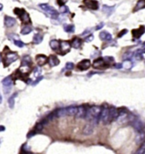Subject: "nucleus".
<instances>
[{
	"label": "nucleus",
	"mask_w": 145,
	"mask_h": 154,
	"mask_svg": "<svg viewBox=\"0 0 145 154\" xmlns=\"http://www.w3.org/2000/svg\"><path fill=\"white\" fill-rule=\"evenodd\" d=\"M50 46L53 50H57L60 47V42L58 40L53 39L50 42Z\"/></svg>",
	"instance_id": "5701e85b"
},
{
	"label": "nucleus",
	"mask_w": 145,
	"mask_h": 154,
	"mask_svg": "<svg viewBox=\"0 0 145 154\" xmlns=\"http://www.w3.org/2000/svg\"><path fill=\"white\" fill-rule=\"evenodd\" d=\"M90 66H91V60H87V59L81 60V61L79 62V64L77 65V67H78L79 70H81V71H85V70L90 68Z\"/></svg>",
	"instance_id": "423d86ee"
},
{
	"label": "nucleus",
	"mask_w": 145,
	"mask_h": 154,
	"mask_svg": "<svg viewBox=\"0 0 145 154\" xmlns=\"http://www.w3.org/2000/svg\"><path fill=\"white\" fill-rule=\"evenodd\" d=\"M67 1H68V0H57L56 3H57L58 5L62 6V5H65V4H66Z\"/></svg>",
	"instance_id": "ea45409f"
},
{
	"label": "nucleus",
	"mask_w": 145,
	"mask_h": 154,
	"mask_svg": "<svg viewBox=\"0 0 145 154\" xmlns=\"http://www.w3.org/2000/svg\"><path fill=\"white\" fill-rule=\"evenodd\" d=\"M17 58H18V56L16 53H14V52L9 53L7 54V56H6L5 60H4V66H7L9 65H10L12 62L15 61V60H17Z\"/></svg>",
	"instance_id": "f03ea898"
},
{
	"label": "nucleus",
	"mask_w": 145,
	"mask_h": 154,
	"mask_svg": "<svg viewBox=\"0 0 145 154\" xmlns=\"http://www.w3.org/2000/svg\"><path fill=\"white\" fill-rule=\"evenodd\" d=\"M12 77L11 76H8L2 81V83L4 86H7V85H12Z\"/></svg>",
	"instance_id": "cd10ccee"
},
{
	"label": "nucleus",
	"mask_w": 145,
	"mask_h": 154,
	"mask_svg": "<svg viewBox=\"0 0 145 154\" xmlns=\"http://www.w3.org/2000/svg\"><path fill=\"white\" fill-rule=\"evenodd\" d=\"M67 110V116H73L77 113V111H78V107H66Z\"/></svg>",
	"instance_id": "6ab92c4d"
},
{
	"label": "nucleus",
	"mask_w": 145,
	"mask_h": 154,
	"mask_svg": "<svg viewBox=\"0 0 145 154\" xmlns=\"http://www.w3.org/2000/svg\"><path fill=\"white\" fill-rule=\"evenodd\" d=\"M1 144H2V139H0V146H1Z\"/></svg>",
	"instance_id": "603ef678"
},
{
	"label": "nucleus",
	"mask_w": 145,
	"mask_h": 154,
	"mask_svg": "<svg viewBox=\"0 0 145 154\" xmlns=\"http://www.w3.org/2000/svg\"><path fill=\"white\" fill-rule=\"evenodd\" d=\"M36 133H37V131H32V132H30V133L27 134V138H31L32 136L35 135V134H36Z\"/></svg>",
	"instance_id": "a18cd8bd"
},
{
	"label": "nucleus",
	"mask_w": 145,
	"mask_h": 154,
	"mask_svg": "<svg viewBox=\"0 0 145 154\" xmlns=\"http://www.w3.org/2000/svg\"><path fill=\"white\" fill-rule=\"evenodd\" d=\"M44 125L40 122V123H38V124H36V126H35V130H36L37 132H38V131H40V130H42L44 129Z\"/></svg>",
	"instance_id": "72a5a7b5"
},
{
	"label": "nucleus",
	"mask_w": 145,
	"mask_h": 154,
	"mask_svg": "<svg viewBox=\"0 0 145 154\" xmlns=\"http://www.w3.org/2000/svg\"><path fill=\"white\" fill-rule=\"evenodd\" d=\"M119 111L115 107H110L108 109V123H110L113 120L116 119L118 118Z\"/></svg>",
	"instance_id": "39448f33"
},
{
	"label": "nucleus",
	"mask_w": 145,
	"mask_h": 154,
	"mask_svg": "<svg viewBox=\"0 0 145 154\" xmlns=\"http://www.w3.org/2000/svg\"><path fill=\"white\" fill-rule=\"evenodd\" d=\"M137 153H138V154L145 153V140H144V141H143V143H142L140 148H139V150H138L137 152Z\"/></svg>",
	"instance_id": "2f4dec72"
},
{
	"label": "nucleus",
	"mask_w": 145,
	"mask_h": 154,
	"mask_svg": "<svg viewBox=\"0 0 145 154\" xmlns=\"http://www.w3.org/2000/svg\"><path fill=\"white\" fill-rule=\"evenodd\" d=\"M4 130H5V127L3 126V125H0V132H3Z\"/></svg>",
	"instance_id": "de8ad7c7"
},
{
	"label": "nucleus",
	"mask_w": 145,
	"mask_h": 154,
	"mask_svg": "<svg viewBox=\"0 0 145 154\" xmlns=\"http://www.w3.org/2000/svg\"><path fill=\"white\" fill-rule=\"evenodd\" d=\"M145 9V0H139L137 4H136V7L134 8L133 11L134 12H137L138 10H140V9Z\"/></svg>",
	"instance_id": "412c9836"
},
{
	"label": "nucleus",
	"mask_w": 145,
	"mask_h": 154,
	"mask_svg": "<svg viewBox=\"0 0 145 154\" xmlns=\"http://www.w3.org/2000/svg\"><path fill=\"white\" fill-rule=\"evenodd\" d=\"M144 140H145V133L143 132V131L138 132V134L136 136V143L141 144V143H143Z\"/></svg>",
	"instance_id": "aec40b11"
},
{
	"label": "nucleus",
	"mask_w": 145,
	"mask_h": 154,
	"mask_svg": "<svg viewBox=\"0 0 145 154\" xmlns=\"http://www.w3.org/2000/svg\"><path fill=\"white\" fill-rule=\"evenodd\" d=\"M138 52H140L141 54H145V48H144V49H143V50H138Z\"/></svg>",
	"instance_id": "09e8293b"
},
{
	"label": "nucleus",
	"mask_w": 145,
	"mask_h": 154,
	"mask_svg": "<svg viewBox=\"0 0 145 154\" xmlns=\"http://www.w3.org/2000/svg\"><path fill=\"white\" fill-rule=\"evenodd\" d=\"M114 66L116 69H120V68H122V63H116L114 65Z\"/></svg>",
	"instance_id": "c03bdc74"
},
{
	"label": "nucleus",
	"mask_w": 145,
	"mask_h": 154,
	"mask_svg": "<svg viewBox=\"0 0 145 154\" xmlns=\"http://www.w3.org/2000/svg\"><path fill=\"white\" fill-rule=\"evenodd\" d=\"M36 61L39 66H43L48 62V58L44 54H38L36 57Z\"/></svg>",
	"instance_id": "9b49d317"
},
{
	"label": "nucleus",
	"mask_w": 145,
	"mask_h": 154,
	"mask_svg": "<svg viewBox=\"0 0 145 154\" xmlns=\"http://www.w3.org/2000/svg\"><path fill=\"white\" fill-rule=\"evenodd\" d=\"M132 66H133V63L131 60H130L129 59L127 60H125L123 63H122V67L125 69H126V70H130L132 68Z\"/></svg>",
	"instance_id": "4be33fe9"
},
{
	"label": "nucleus",
	"mask_w": 145,
	"mask_h": 154,
	"mask_svg": "<svg viewBox=\"0 0 145 154\" xmlns=\"http://www.w3.org/2000/svg\"><path fill=\"white\" fill-rule=\"evenodd\" d=\"M99 38L103 41H111L112 40V35L108 33V32H101L99 34Z\"/></svg>",
	"instance_id": "4468645a"
},
{
	"label": "nucleus",
	"mask_w": 145,
	"mask_h": 154,
	"mask_svg": "<svg viewBox=\"0 0 145 154\" xmlns=\"http://www.w3.org/2000/svg\"><path fill=\"white\" fill-rule=\"evenodd\" d=\"M132 126L135 130H136L137 132H140V131H143L144 124L143 123V121L140 119H132Z\"/></svg>",
	"instance_id": "1a4fd4ad"
},
{
	"label": "nucleus",
	"mask_w": 145,
	"mask_h": 154,
	"mask_svg": "<svg viewBox=\"0 0 145 154\" xmlns=\"http://www.w3.org/2000/svg\"><path fill=\"white\" fill-rule=\"evenodd\" d=\"M86 108L83 106H80L78 107V111H77V113L75 114V117L77 118H85V115H86Z\"/></svg>",
	"instance_id": "f8f14e48"
},
{
	"label": "nucleus",
	"mask_w": 145,
	"mask_h": 154,
	"mask_svg": "<svg viewBox=\"0 0 145 154\" xmlns=\"http://www.w3.org/2000/svg\"><path fill=\"white\" fill-rule=\"evenodd\" d=\"M114 10V6H108V5H103L102 6V12L104 13L109 16V15H111L113 14V12Z\"/></svg>",
	"instance_id": "2eb2a0df"
},
{
	"label": "nucleus",
	"mask_w": 145,
	"mask_h": 154,
	"mask_svg": "<svg viewBox=\"0 0 145 154\" xmlns=\"http://www.w3.org/2000/svg\"><path fill=\"white\" fill-rule=\"evenodd\" d=\"M12 89V85H7V86H4V92L5 95L9 94V92H10Z\"/></svg>",
	"instance_id": "f704fd0d"
},
{
	"label": "nucleus",
	"mask_w": 145,
	"mask_h": 154,
	"mask_svg": "<svg viewBox=\"0 0 145 154\" xmlns=\"http://www.w3.org/2000/svg\"><path fill=\"white\" fill-rule=\"evenodd\" d=\"M20 19H21V21L23 22V23H29L30 22V18H29V15L26 13V11H24L22 14L20 15Z\"/></svg>",
	"instance_id": "a878e982"
},
{
	"label": "nucleus",
	"mask_w": 145,
	"mask_h": 154,
	"mask_svg": "<svg viewBox=\"0 0 145 154\" xmlns=\"http://www.w3.org/2000/svg\"><path fill=\"white\" fill-rule=\"evenodd\" d=\"M43 41V37L41 36L40 34H34V36H33V42L34 44H40L41 42Z\"/></svg>",
	"instance_id": "bb28decb"
},
{
	"label": "nucleus",
	"mask_w": 145,
	"mask_h": 154,
	"mask_svg": "<svg viewBox=\"0 0 145 154\" xmlns=\"http://www.w3.org/2000/svg\"><path fill=\"white\" fill-rule=\"evenodd\" d=\"M73 67H74V64L73 62H67L66 64V69L67 70H72L73 69Z\"/></svg>",
	"instance_id": "4c0bfd02"
},
{
	"label": "nucleus",
	"mask_w": 145,
	"mask_h": 154,
	"mask_svg": "<svg viewBox=\"0 0 145 154\" xmlns=\"http://www.w3.org/2000/svg\"><path fill=\"white\" fill-rule=\"evenodd\" d=\"M17 96V93H15L14 95H11L10 97L9 98L8 100V103H9V107L10 109H13L15 107V98Z\"/></svg>",
	"instance_id": "393cba45"
},
{
	"label": "nucleus",
	"mask_w": 145,
	"mask_h": 154,
	"mask_svg": "<svg viewBox=\"0 0 145 154\" xmlns=\"http://www.w3.org/2000/svg\"><path fill=\"white\" fill-rule=\"evenodd\" d=\"M93 39H94V36L93 35H90V36L85 38V42H91Z\"/></svg>",
	"instance_id": "79ce46f5"
},
{
	"label": "nucleus",
	"mask_w": 145,
	"mask_h": 154,
	"mask_svg": "<svg viewBox=\"0 0 145 154\" xmlns=\"http://www.w3.org/2000/svg\"><path fill=\"white\" fill-rule=\"evenodd\" d=\"M83 3L87 8L92 9V10H96L98 9V2L96 0H83Z\"/></svg>",
	"instance_id": "7ed1b4c3"
},
{
	"label": "nucleus",
	"mask_w": 145,
	"mask_h": 154,
	"mask_svg": "<svg viewBox=\"0 0 145 154\" xmlns=\"http://www.w3.org/2000/svg\"><path fill=\"white\" fill-rule=\"evenodd\" d=\"M31 63H32L31 57L28 56H26L23 57V59H22L21 66H30Z\"/></svg>",
	"instance_id": "b1692460"
},
{
	"label": "nucleus",
	"mask_w": 145,
	"mask_h": 154,
	"mask_svg": "<svg viewBox=\"0 0 145 154\" xmlns=\"http://www.w3.org/2000/svg\"><path fill=\"white\" fill-rule=\"evenodd\" d=\"M131 56H132V53L131 52H125V54L123 56V58L125 60H127V59H130Z\"/></svg>",
	"instance_id": "58836bf2"
},
{
	"label": "nucleus",
	"mask_w": 145,
	"mask_h": 154,
	"mask_svg": "<svg viewBox=\"0 0 145 154\" xmlns=\"http://www.w3.org/2000/svg\"><path fill=\"white\" fill-rule=\"evenodd\" d=\"M100 120L104 124H108V108L107 107L102 108L101 115H100Z\"/></svg>",
	"instance_id": "0eeeda50"
},
{
	"label": "nucleus",
	"mask_w": 145,
	"mask_h": 154,
	"mask_svg": "<svg viewBox=\"0 0 145 154\" xmlns=\"http://www.w3.org/2000/svg\"><path fill=\"white\" fill-rule=\"evenodd\" d=\"M25 10L23 9H19V8H15V9H14V13L15 15H17L18 16H20V15L22 14V13H23Z\"/></svg>",
	"instance_id": "473e14b6"
},
{
	"label": "nucleus",
	"mask_w": 145,
	"mask_h": 154,
	"mask_svg": "<svg viewBox=\"0 0 145 154\" xmlns=\"http://www.w3.org/2000/svg\"><path fill=\"white\" fill-rule=\"evenodd\" d=\"M3 8H4V6H3V4H0V11L2 10Z\"/></svg>",
	"instance_id": "8fccbe9b"
},
{
	"label": "nucleus",
	"mask_w": 145,
	"mask_h": 154,
	"mask_svg": "<svg viewBox=\"0 0 145 154\" xmlns=\"http://www.w3.org/2000/svg\"><path fill=\"white\" fill-rule=\"evenodd\" d=\"M103 60H104V62L106 64H108V65H109L110 63H113L114 61V57H111V56H105Z\"/></svg>",
	"instance_id": "7c9ffc66"
},
{
	"label": "nucleus",
	"mask_w": 145,
	"mask_h": 154,
	"mask_svg": "<svg viewBox=\"0 0 145 154\" xmlns=\"http://www.w3.org/2000/svg\"><path fill=\"white\" fill-rule=\"evenodd\" d=\"M48 60H49V64L50 66H56L60 64V60L56 56H50Z\"/></svg>",
	"instance_id": "dca6fc26"
},
{
	"label": "nucleus",
	"mask_w": 145,
	"mask_h": 154,
	"mask_svg": "<svg viewBox=\"0 0 145 154\" xmlns=\"http://www.w3.org/2000/svg\"><path fill=\"white\" fill-rule=\"evenodd\" d=\"M64 30L67 33H72L74 32V26L73 25H65L64 26Z\"/></svg>",
	"instance_id": "c756f323"
},
{
	"label": "nucleus",
	"mask_w": 145,
	"mask_h": 154,
	"mask_svg": "<svg viewBox=\"0 0 145 154\" xmlns=\"http://www.w3.org/2000/svg\"><path fill=\"white\" fill-rule=\"evenodd\" d=\"M2 100H3V98H2V96H1V95H0V104L2 103Z\"/></svg>",
	"instance_id": "3c124183"
},
{
	"label": "nucleus",
	"mask_w": 145,
	"mask_h": 154,
	"mask_svg": "<svg viewBox=\"0 0 145 154\" xmlns=\"http://www.w3.org/2000/svg\"><path fill=\"white\" fill-rule=\"evenodd\" d=\"M39 7L42 9H44V10L45 11L52 19H57L58 16H59V12H58L56 9H55L53 7L50 6L49 4H40Z\"/></svg>",
	"instance_id": "f257e3e1"
},
{
	"label": "nucleus",
	"mask_w": 145,
	"mask_h": 154,
	"mask_svg": "<svg viewBox=\"0 0 145 154\" xmlns=\"http://www.w3.org/2000/svg\"><path fill=\"white\" fill-rule=\"evenodd\" d=\"M143 47L145 48V42H144V43H143Z\"/></svg>",
	"instance_id": "864d4df0"
},
{
	"label": "nucleus",
	"mask_w": 145,
	"mask_h": 154,
	"mask_svg": "<svg viewBox=\"0 0 145 154\" xmlns=\"http://www.w3.org/2000/svg\"><path fill=\"white\" fill-rule=\"evenodd\" d=\"M71 44L68 41H62L60 43V47L61 48V51H62V54H67L70 51L71 49Z\"/></svg>",
	"instance_id": "6e6552de"
},
{
	"label": "nucleus",
	"mask_w": 145,
	"mask_h": 154,
	"mask_svg": "<svg viewBox=\"0 0 145 154\" xmlns=\"http://www.w3.org/2000/svg\"><path fill=\"white\" fill-rule=\"evenodd\" d=\"M16 23V21H15V18H13L11 16H8V15H5L4 16V25L5 27H13Z\"/></svg>",
	"instance_id": "9d476101"
},
{
	"label": "nucleus",
	"mask_w": 145,
	"mask_h": 154,
	"mask_svg": "<svg viewBox=\"0 0 145 154\" xmlns=\"http://www.w3.org/2000/svg\"><path fill=\"white\" fill-rule=\"evenodd\" d=\"M14 44H15L16 46L20 47V48H23V47L25 46V44L23 43V42L20 41V40H15V41H14Z\"/></svg>",
	"instance_id": "e433bc0d"
},
{
	"label": "nucleus",
	"mask_w": 145,
	"mask_h": 154,
	"mask_svg": "<svg viewBox=\"0 0 145 154\" xmlns=\"http://www.w3.org/2000/svg\"><path fill=\"white\" fill-rule=\"evenodd\" d=\"M131 33H132V36L138 39V38H140L145 33V27L144 26H140L139 27L137 28V29H134L131 31Z\"/></svg>",
	"instance_id": "20e7f679"
},
{
	"label": "nucleus",
	"mask_w": 145,
	"mask_h": 154,
	"mask_svg": "<svg viewBox=\"0 0 145 154\" xmlns=\"http://www.w3.org/2000/svg\"><path fill=\"white\" fill-rule=\"evenodd\" d=\"M103 66H108V64H106L104 62L103 58H98L95 60V61L93 62V66L96 67V68H97V67H102Z\"/></svg>",
	"instance_id": "f3484780"
},
{
	"label": "nucleus",
	"mask_w": 145,
	"mask_h": 154,
	"mask_svg": "<svg viewBox=\"0 0 145 154\" xmlns=\"http://www.w3.org/2000/svg\"><path fill=\"white\" fill-rule=\"evenodd\" d=\"M42 79H43V76H42V77H38V78H37L36 81H34V82L33 83V85H36L37 83H38V82H40V80H42Z\"/></svg>",
	"instance_id": "37998d69"
},
{
	"label": "nucleus",
	"mask_w": 145,
	"mask_h": 154,
	"mask_svg": "<svg viewBox=\"0 0 145 154\" xmlns=\"http://www.w3.org/2000/svg\"><path fill=\"white\" fill-rule=\"evenodd\" d=\"M82 132L85 135H91V134H92V133L94 132V126H93L91 124H86L85 126L84 127Z\"/></svg>",
	"instance_id": "ddd939ff"
},
{
	"label": "nucleus",
	"mask_w": 145,
	"mask_h": 154,
	"mask_svg": "<svg viewBox=\"0 0 145 154\" xmlns=\"http://www.w3.org/2000/svg\"><path fill=\"white\" fill-rule=\"evenodd\" d=\"M32 31H33V28H32L30 26H26V27H24L21 29V33L22 35H27V34H29L30 33H32Z\"/></svg>",
	"instance_id": "c85d7f7f"
},
{
	"label": "nucleus",
	"mask_w": 145,
	"mask_h": 154,
	"mask_svg": "<svg viewBox=\"0 0 145 154\" xmlns=\"http://www.w3.org/2000/svg\"><path fill=\"white\" fill-rule=\"evenodd\" d=\"M82 44V40L79 38H74L71 42V46L75 48V49H79Z\"/></svg>",
	"instance_id": "a211bd4d"
},
{
	"label": "nucleus",
	"mask_w": 145,
	"mask_h": 154,
	"mask_svg": "<svg viewBox=\"0 0 145 154\" xmlns=\"http://www.w3.org/2000/svg\"><path fill=\"white\" fill-rule=\"evenodd\" d=\"M126 33H128V31L126 30V29H124V30H122V31H120V33L118 34V37L119 38H121V37H123L124 35Z\"/></svg>",
	"instance_id": "a19ab883"
},
{
	"label": "nucleus",
	"mask_w": 145,
	"mask_h": 154,
	"mask_svg": "<svg viewBox=\"0 0 145 154\" xmlns=\"http://www.w3.org/2000/svg\"><path fill=\"white\" fill-rule=\"evenodd\" d=\"M60 11L63 13V14H65V13H69V9L67 7V6L65 5H62V6H61V9H60Z\"/></svg>",
	"instance_id": "c9c22d12"
},
{
	"label": "nucleus",
	"mask_w": 145,
	"mask_h": 154,
	"mask_svg": "<svg viewBox=\"0 0 145 154\" xmlns=\"http://www.w3.org/2000/svg\"><path fill=\"white\" fill-rule=\"evenodd\" d=\"M103 26H104V23H103V22H101V23H100V24L97 26V27H96V30H100L101 28L103 27Z\"/></svg>",
	"instance_id": "49530a36"
}]
</instances>
